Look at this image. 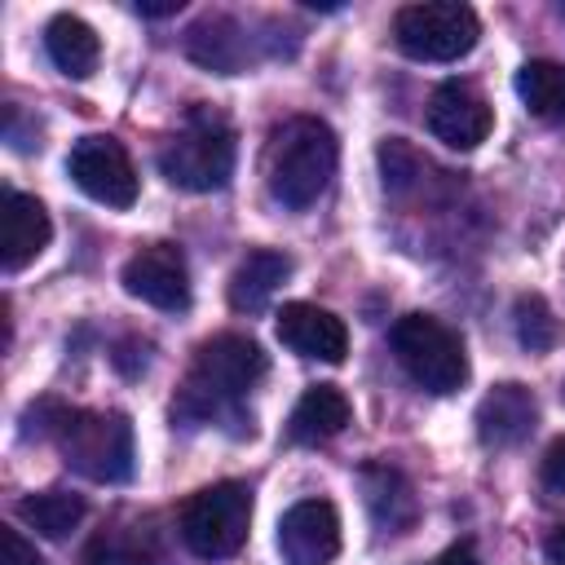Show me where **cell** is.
Returning a JSON list of instances; mask_svg holds the SVG:
<instances>
[{
  "mask_svg": "<svg viewBox=\"0 0 565 565\" xmlns=\"http://www.w3.org/2000/svg\"><path fill=\"white\" fill-rule=\"evenodd\" d=\"M344 424H349V397L335 384H313L291 406L287 437L300 446H318V441H331L335 433H344Z\"/></svg>",
  "mask_w": 565,
  "mask_h": 565,
  "instance_id": "obj_17",
  "label": "cell"
},
{
  "mask_svg": "<svg viewBox=\"0 0 565 565\" xmlns=\"http://www.w3.org/2000/svg\"><path fill=\"white\" fill-rule=\"evenodd\" d=\"M335 159H340V146H335L331 124H322V119H313V115L287 119L282 128H274L269 150H265V181H269V194H274L282 207L305 212V207L318 203V194L331 185Z\"/></svg>",
  "mask_w": 565,
  "mask_h": 565,
  "instance_id": "obj_2",
  "label": "cell"
},
{
  "mask_svg": "<svg viewBox=\"0 0 565 565\" xmlns=\"http://www.w3.org/2000/svg\"><path fill=\"white\" fill-rule=\"evenodd\" d=\"M66 172L93 203H106V207L137 203V168L115 137H79L71 146Z\"/></svg>",
  "mask_w": 565,
  "mask_h": 565,
  "instance_id": "obj_8",
  "label": "cell"
},
{
  "mask_svg": "<svg viewBox=\"0 0 565 565\" xmlns=\"http://www.w3.org/2000/svg\"><path fill=\"white\" fill-rule=\"evenodd\" d=\"M44 433L62 450L66 468L84 472L88 481H128L132 477V424L119 411H79V406H49Z\"/></svg>",
  "mask_w": 565,
  "mask_h": 565,
  "instance_id": "obj_3",
  "label": "cell"
},
{
  "mask_svg": "<svg viewBox=\"0 0 565 565\" xmlns=\"http://www.w3.org/2000/svg\"><path fill=\"white\" fill-rule=\"evenodd\" d=\"M388 344L402 362V371L424 388V393H455L468 380V353L463 340L433 313H402L388 327Z\"/></svg>",
  "mask_w": 565,
  "mask_h": 565,
  "instance_id": "obj_5",
  "label": "cell"
},
{
  "mask_svg": "<svg viewBox=\"0 0 565 565\" xmlns=\"http://www.w3.org/2000/svg\"><path fill=\"white\" fill-rule=\"evenodd\" d=\"M516 93L530 115L539 119H565V62H525L516 71Z\"/></svg>",
  "mask_w": 565,
  "mask_h": 565,
  "instance_id": "obj_21",
  "label": "cell"
},
{
  "mask_svg": "<svg viewBox=\"0 0 565 565\" xmlns=\"http://www.w3.org/2000/svg\"><path fill=\"white\" fill-rule=\"evenodd\" d=\"M18 516L44 539H66L84 521V499L71 490H40V494L18 499Z\"/></svg>",
  "mask_w": 565,
  "mask_h": 565,
  "instance_id": "obj_20",
  "label": "cell"
},
{
  "mask_svg": "<svg viewBox=\"0 0 565 565\" xmlns=\"http://www.w3.org/2000/svg\"><path fill=\"white\" fill-rule=\"evenodd\" d=\"M539 424V402L525 384L508 380V384H494L481 402H477V437L481 446L490 450H508V446H521Z\"/></svg>",
  "mask_w": 565,
  "mask_h": 565,
  "instance_id": "obj_14",
  "label": "cell"
},
{
  "mask_svg": "<svg viewBox=\"0 0 565 565\" xmlns=\"http://www.w3.org/2000/svg\"><path fill=\"white\" fill-rule=\"evenodd\" d=\"M84 565H150V552L137 539H128L119 530H106L84 547Z\"/></svg>",
  "mask_w": 565,
  "mask_h": 565,
  "instance_id": "obj_23",
  "label": "cell"
},
{
  "mask_svg": "<svg viewBox=\"0 0 565 565\" xmlns=\"http://www.w3.org/2000/svg\"><path fill=\"white\" fill-rule=\"evenodd\" d=\"M428 565H481V556H477L472 543H455V547H446L441 556H433Z\"/></svg>",
  "mask_w": 565,
  "mask_h": 565,
  "instance_id": "obj_27",
  "label": "cell"
},
{
  "mask_svg": "<svg viewBox=\"0 0 565 565\" xmlns=\"http://www.w3.org/2000/svg\"><path fill=\"white\" fill-rule=\"evenodd\" d=\"M247 525H252V490L243 481L203 486L181 508V539L203 561L234 556L247 543Z\"/></svg>",
  "mask_w": 565,
  "mask_h": 565,
  "instance_id": "obj_6",
  "label": "cell"
},
{
  "mask_svg": "<svg viewBox=\"0 0 565 565\" xmlns=\"http://www.w3.org/2000/svg\"><path fill=\"white\" fill-rule=\"evenodd\" d=\"M177 9H181V0H168V4H137L141 18H168V13H177Z\"/></svg>",
  "mask_w": 565,
  "mask_h": 565,
  "instance_id": "obj_29",
  "label": "cell"
},
{
  "mask_svg": "<svg viewBox=\"0 0 565 565\" xmlns=\"http://www.w3.org/2000/svg\"><path fill=\"white\" fill-rule=\"evenodd\" d=\"M362 499H366L371 521H375L380 530H388V534L411 530L415 516H419V499H415L411 481H406L397 468H388V463L362 468Z\"/></svg>",
  "mask_w": 565,
  "mask_h": 565,
  "instance_id": "obj_15",
  "label": "cell"
},
{
  "mask_svg": "<svg viewBox=\"0 0 565 565\" xmlns=\"http://www.w3.org/2000/svg\"><path fill=\"white\" fill-rule=\"evenodd\" d=\"M0 565H44V556L35 552V543L22 539V530L0 525Z\"/></svg>",
  "mask_w": 565,
  "mask_h": 565,
  "instance_id": "obj_25",
  "label": "cell"
},
{
  "mask_svg": "<svg viewBox=\"0 0 565 565\" xmlns=\"http://www.w3.org/2000/svg\"><path fill=\"white\" fill-rule=\"evenodd\" d=\"M159 172L190 194L221 190L234 177V128L216 110H190L185 128L159 150Z\"/></svg>",
  "mask_w": 565,
  "mask_h": 565,
  "instance_id": "obj_4",
  "label": "cell"
},
{
  "mask_svg": "<svg viewBox=\"0 0 565 565\" xmlns=\"http://www.w3.org/2000/svg\"><path fill=\"white\" fill-rule=\"evenodd\" d=\"M185 53L207 71L238 75L243 62H247V35H243V26L234 18H203L185 35Z\"/></svg>",
  "mask_w": 565,
  "mask_h": 565,
  "instance_id": "obj_19",
  "label": "cell"
},
{
  "mask_svg": "<svg viewBox=\"0 0 565 565\" xmlns=\"http://www.w3.org/2000/svg\"><path fill=\"white\" fill-rule=\"evenodd\" d=\"M494 128V110L490 102L463 84V79H446L433 88L428 97V132L450 146V150H477Z\"/></svg>",
  "mask_w": 565,
  "mask_h": 565,
  "instance_id": "obj_10",
  "label": "cell"
},
{
  "mask_svg": "<svg viewBox=\"0 0 565 565\" xmlns=\"http://www.w3.org/2000/svg\"><path fill=\"white\" fill-rule=\"evenodd\" d=\"M539 477L552 494H565V437H556L547 450H543V463H539Z\"/></svg>",
  "mask_w": 565,
  "mask_h": 565,
  "instance_id": "obj_26",
  "label": "cell"
},
{
  "mask_svg": "<svg viewBox=\"0 0 565 565\" xmlns=\"http://www.w3.org/2000/svg\"><path fill=\"white\" fill-rule=\"evenodd\" d=\"M380 172H384V185L388 190H406L415 177H419V154L402 141V137H388L380 146Z\"/></svg>",
  "mask_w": 565,
  "mask_h": 565,
  "instance_id": "obj_24",
  "label": "cell"
},
{
  "mask_svg": "<svg viewBox=\"0 0 565 565\" xmlns=\"http://www.w3.org/2000/svg\"><path fill=\"white\" fill-rule=\"evenodd\" d=\"M481 22L459 0H419L402 4L393 18V40L415 62H459L477 49Z\"/></svg>",
  "mask_w": 565,
  "mask_h": 565,
  "instance_id": "obj_7",
  "label": "cell"
},
{
  "mask_svg": "<svg viewBox=\"0 0 565 565\" xmlns=\"http://www.w3.org/2000/svg\"><path fill=\"white\" fill-rule=\"evenodd\" d=\"M543 556H547V565H565V521L552 525V534L543 539Z\"/></svg>",
  "mask_w": 565,
  "mask_h": 565,
  "instance_id": "obj_28",
  "label": "cell"
},
{
  "mask_svg": "<svg viewBox=\"0 0 565 565\" xmlns=\"http://www.w3.org/2000/svg\"><path fill=\"white\" fill-rule=\"evenodd\" d=\"M44 49H49L53 66H57L66 79H88V75L97 71V62H102V40H97V31H93L84 18H75V13L49 18V26H44Z\"/></svg>",
  "mask_w": 565,
  "mask_h": 565,
  "instance_id": "obj_18",
  "label": "cell"
},
{
  "mask_svg": "<svg viewBox=\"0 0 565 565\" xmlns=\"http://www.w3.org/2000/svg\"><path fill=\"white\" fill-rule=\"evenodd\" d=\"M561 393H565V388H561Z\"/></svg>",
  "mask_w": 565,
  "mask_h": 565,
  "instance_id": "obj_30",
  "label": "cell"
},
{
  "mask_svg": "<svg viewBox=\"0 0 565 565\" xmlns=\"http://www.w3.org/2000/svg\"><path fill=\"white\" fill-rule=\"evenodd\" d=\"M512 327H516L521 349H530V353H547V349H556V340H561V322H556L552 305H547L539 291L516 296V305H512Z\"/></svg>",
  "mask_w": 565,
  "mask_h": 565,
  "instance_id": "obj_22",
  "label": "cell"
},
{
  "mask_svg": "<svg viewBox=\"0 0 565 565\" xmlns=\"http://www.w3.org/2000/svg\"><path fill=\"white\" fill-rule=\"evenodd\" d=\"M53 238V221L44 212V203L35 194L22 190H4L0 199V265L9 274L26 269Z\"/></svg>",
  "mask_w": 565,
  "mask_h": 565,
  "instance_id": "obj_13",
  "label": "cell"
},
{
  "mask_svg": "<svg viewBox=\"0 0 565 565\" xmlns=\"http://www.w3.org/2000/svg\"><path fill=\"white\" fill-rule=\"evenodd\" d=\"M265 375V353L256 340L247 335H234V331H221L212 340L199 344L194 353V366L177 393V406L172 415L181 419H216V415H230L247 388H256V380Z\"/></svg>",
  "mask_w": 565,
  "mask_h": 565,
  "instance_id": "obj_1",
  "label": "cell"
},
{
  "mask_svg": "<svg viewBox=\"0 0 565 565\" xmlns=\"http://www.w3.org/2000/svg\"><path fill=\"white\" fill-rule=\"evenodd\" d=\"M278 340L309 358V362H327V366H340L344 353H349V327L344 318H335L331 309L322 305H309V300H287L278 309V322H274Z\"/></svg>",
  "mask_w": 565,
  "mask_h": 565,
  "instance_id": "obj_12",
  "label": "cell"
},
{
  "mask_svg": "<svg viewBox=\"0 0 565 565\" xmlns=\"http://www.w3.org/2000/svg\"><path fill=\"white\" fill-rule=\"evenodd\" d=\"M119 282L128 296H137L163 313H177L190 305V269H185V256L177 243H150V247L132 252L119 269Z\"/></svg>",
  "mask_w": 565,
  "mask_h": 565,
  "instance_id": "obj_9",
  "label": "cell"
},
{
  "mask_svg": "<svg viewBox=\"0 0 565 565\" xmlns=\"http://www.w3.org/2000/svg\"><path fill=\"white\" fill-rule=\"evenodd\" d=\"M282 565H331L340 552V512L331 499H300L278 521Z\"/></svg>",
  "mask_w": 565,
  "mask_h": 565,
  "instance_id": "obj_11",
  "label": "cell"
},
{
  "mask_svg": "<svg viewBox=\"0 0 565 565\" xmlns=\"http://www.w3.org/2000/svg\"><path fill=\"white\" fill-rule=\"evenodd\" d=\"M291 274V256L287 252H269V247H256L238 260V269L230 274V305L238 313H260L269 305V296L287 282Z\"/></svg>",
  "mask_w": 565,
  "mask_h": 565,
  "instance_id": "obj_16",
  "label": "cell"
}]
</instances>
